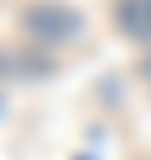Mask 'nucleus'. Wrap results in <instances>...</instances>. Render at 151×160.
Masks as SVG:
<instances>
[{"instance_id":"obj_1","label":"nucleus","mask_w":151,"mask_h":160,"mask_svg":"<svg viewBox=\"0 0 151 160\" xmlns=\"http://www.w3.org/2000/svg\"><path fill=\"white\" fill-rule=\"evenodd\" d=\"M18 28H23L32 41L60 46V41H69V37L83 32V18H78L73 5H60V0H32V5L18 9Z\"/></svg>"},{"instance_id":"obj_2","label":"nucleus","mask_w":151,"mask_h":160,"mask_svg":"<svg viewBox=\"0 0 151 160\" xmlns=\"http://www.w3.org/2000/svg\"><path fill=\"white\" fill-rule=\"evenodd\" d=\"M114 23L133 41H151V0H114Z\"/></svg>"}]
</instances>
